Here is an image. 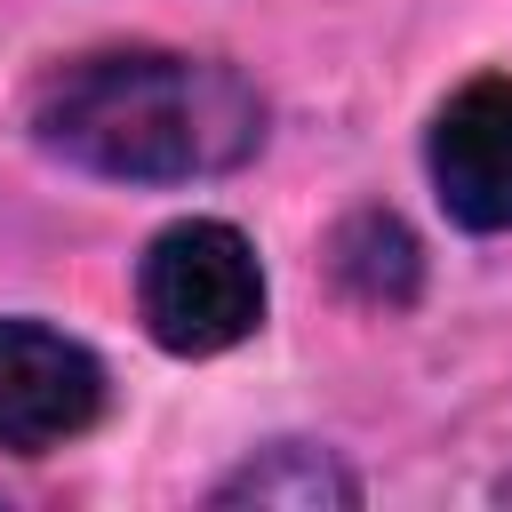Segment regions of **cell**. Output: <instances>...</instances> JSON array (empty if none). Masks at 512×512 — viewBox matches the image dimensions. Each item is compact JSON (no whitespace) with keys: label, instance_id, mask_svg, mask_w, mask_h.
Wrapping results in <instances>:
<instances>
[{"label":"cell","instance_id":"cell-1","mask_svg":"<svg viewBox=\"0 0 512 512\" xmlns=\"http://www.w3.org/2000/svg\"><path fill=\"white\" fill-rule=\"evenodd\" d=\"M32 136L112 184H208L256 160L264 96L224 56L96 48L32 88Z\"/></svg>","mask_w":512,"mask_h":512},{"label":"cell","instance_id":"cell-2","mask_svg":"<svg viewBox=\"0 0 512 512\" xmlns=\"http://www.w3.org/2000/svg\"><path fill=\"white\" fill-rule=\"evenodd\" d=\"M136 320L176 360H216L248 344L264 320V264L248 232L224 216H184L152 232V248L136 256Z\"/></svg>","mask_w":512,"mask_h":512},{"label":"cell","instance_id":"cell-3","mask_svg":"<svg viewBox=\"0 0 512 512\" xmlns=\"http://www.w3.org/2000/svg\"><path fill=\"white\" fill-rule=\"evenodd\" d=\"M104 416V360L48 328V320H0V456H48L96 432Z\"/></svg>","mask_w":512,"mask_h":512},{"label":"cell","instance_id":"cell-4","mask_svg":"<svg viewBox=\"0 0 512 512\" xmlns=\"http://www.w3.org/2000/svg\"><path fill=\"white\" fill-rule=\"evenodd\" d=\"M424 168L440 208L464 232H512V80L480 72L464 80L424 136Z\"/></svg>","mask_w":512,"mask_h":512},{"label":"cell","instance_id":"cell-5","mask_svg":"<svg viewBox=\"0 0 512 512\" xmlns=\"http://www.w3.org/2000/svg\"><path fill=\"white\" fill-rule=\"evenodd\" d=\"M216 504H360V480L328 456V448H312V440H280V448H264V456H248L224 488H216Z\"/></svg>","mask_w":512,"mask_h":512},{"label":"cell","instance_id":"cell-6","mask_svg":"<svg viewBox=\"0 0 512 512\" xmlns=\"http://www.w3.org/2000/svg\"><path fill=\"white\" fill-rule=\"evenodd\" d=\"M336 280H344L360 304H408L416 280H424V256H416V240H408L400 216L360 208V216H344V232H336Z\"/></svg>","mask_w":512,"mask_h":512}]
</instances>
